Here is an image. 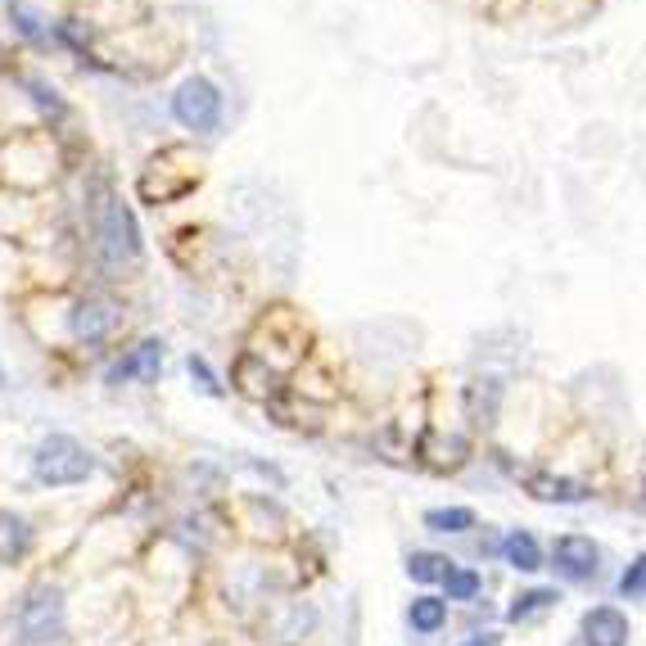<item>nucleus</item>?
Here are the masks:
<instances>
[{
    "label": "nucleus",
    "instance_id": "nucleus-15",
    "mask_svg": "<svg viewBox=\"0 0 646 646\" xmlns=\"http://www.w3.org/2000/svg\"><path fill=\"white\" fill-rule=\"evenodd\" d=\"M28 543H32V534H28V525L23 521H14V515H0V561H14V556H23L28 551Z\"/></svg>",
    "mask_w": 646,
    "mask_h": 646
},
{
    "label": "nucleus",
    "instance_id": "nucleus-12",
    "mask_svg": "<svg viewBox=\"0 0 646 646\" xmlns=\"http://www.w3.org/2000/svg\"><path fill=\"white\" fill-rule=\"evenodd\" d=\"M425 529H435V534H466V529H475V511H470V506L425 511Z\"/></svg>",
    "mask_w": 646,
    "mask_h": 646
},
{
    "label": "nucleus",
    "instance_id": "nucleus-1",
    "mask_svg": "<svg viewBox=\"0 0 646 646\" xmlns=\"http://www.w3.org/2000/svg\"><path fill=\"white\" fill-rule=\"evenodd\" d=\"M96 240H100L105 263H113V267L136 263V258H141V227H136V212L127 208L113 190H105L100 204H96Z\"/></svg>",
    "mask_w": 646,
    "mask_h": 646
},
{
    "label": "nucleus",
    "instance_id": "nucleus-8",
    "mask_svg": "<svg viewBox=\"0 0 646 646\" xmlns=\"http://www.w3.org/2000/svg\"><path fill=\"white\" fill-rule=\"evenodd\" d=\"M158 366H163V343L158 339H145V343H136V349L109 371V380L113 384H122V380H154Z\"/></svg>",
    "mask_w": 646,
    "mask_h": 646
},
{
    "label": "nucleus",
    "instance_id": "nucleus-2",
    "mask_svg": "<svg viewBox=\"0 0 646 646\" xmlns=\"http://www.w3.org/2000/svg\"><path fill=\"white\" fill-rule=\"evenodd\" d=\"M32 470H36L41 484L64 489V484H81V480L96 470V461H91V452H86L77 439L51 435V439H41V448H36V457H32Z\"/></svg>",
    "mask_w": 646,
    "mask_h": 646
},
{
    "label": "nucleus",
    "instance_id": "nucleus-5",
    "mask_svg": "<svg viewBox=\"0 0 646 646\" xmlns=\"http://www.w3.org/2000/svg\"><path fill=\"white\" fill-rule=\"evenodd\" d=\"M556 570H561L570 583H583L596 574V543L592 538H579V534H566L556 538Z\"/></svg>",
    "mask_w": 646,
    "mask_h": 646
},
{
    "label": "nucleus",
    "instance_id": "nucleus-9",
    "mask_svg": "<svg viewBox=\"0 0 646 646\" xmlns=\"http://www.w3.org/2000/svg\"><path fill=\"white\" fill-rule=\"evenodd\" d=\"M502 556L515 566V570H525V574H534V570H543V551H538V543H534V534L529 529H515V534H506V543H502Z\"/></svg>",
    "mask_w": 646,
    "mask_h": 646
},
{
    "label": "nucleus",
    "instance_id": "nucleus-17",
    "mask_svg": "<svg viewBox=\"0 0 646 646\" xmlns=\"http://www.w3.org/2000/svg\"><path fill=\"white\" fill-rule=\"evenodd\" d=\"M642 579H646V561L637 556V561L624 570V579H620V592H624L628 601H642Z\"/></svg>",
    "mask_w": 646,
    "mask_h": 646
},
{
    "label": "nucleus",
    "instance_id": "nucleus-4",
    "mask_svg": "<svg viewBox=\"0 0 646 646\" xmlns=\"http://www.w3.org/2000/svg\"><path fill=\"white\" fill-rule=\"evenodd\" d=\"M19 633L28 646H46L64 633V596L51 583H36L19 606Z\"/></svg>",
    "mask_w": 646,
    "mask_h": 646
},
{
    "label": "nucleus",
    "instance_id": "nucleus-14",
    "mask_svg": "<svg viewBox=\"0 0 646 646\" xmlns=\"http://www.w3.org/2000/svg\"><path fill=\"white\" fill-rule=\"evenodd\" d=\"M448 570H452V561H448V556H439V551H412L407 556V574L416 583H439Z\"/></svg>",
    "mask_w": 646,
    "mask_h": 646
},
{
    "label": "nucleus",
    "instance_id": "nucleus-11",
    "mask_svg": "<svg viewBox=\"0 0 646 646\" xmlns=\"http://www.w3.org/2000/svg\"><path fill=\"white\" fill-rule=\"evenodd\" d=\"M529 493L543 502H583L588 489L574 480H556V475H529Z\"/></svg>",
    "mask_w": 646,
    "mask_h": 646
},
{
    "label": "nucleus",
    "instance_id": "nucleus-16",
    "mask_svg": "<svg viewBox=\"0 0 646 646\" xmlns=\"http://www.w3.org/2000/svg\"><path fill=\"white\" fill-rule=\"evenodd\" d=\"M444 588H448V601H470L480 592V574L475 570H448L444 574Z\"/></svg>",
    "mask_w": 646,
    "mask_h": 646
},
{
    "label": "nucleus",
    "instance_id": "nucleus-3",
    "mask_svg": "<svg viewBox=\"0 0 646 646\" xmlns=\"http://www.w3.org/2000/svg\"><path fill=\"white\" fill-rule=\"evenodd\" d=\"M222 91H218V81H208V77H186L177 86V96H172V118H177L186 132H199V136H212L222 127Z\"/></svg>",
    "mask_w": 646,
    "mask_h": 646
},
{
    "label": "nucleus",
    "instance_id": "nucleus-7",
    "mask_svg": "<svg viewBox=\"0 0 646 646\" xmlns=\"http://www.w3.org/2000/svg\"><path fill=\"white\" fill-rule=\"evenodd\" d=\"M583 637L588 646H628V620L615 606H596L583 615Z\"/></svg>",
    "mask_w": 646,
    "mask_h": 646
},
{
    "label": "nucleus",
    "instance_id": "nucleus-6",
    "mask_svg": "<svg viewBox=\"0 0 646 646\" xmlns=\"http://www.w3.org/2000/svg\"><path fill=\"white\" fill-rule=\"evenodd\" d=\"M113 326H118V308L109 304V298H81V304L73 308V335L86 339V343L105 339Z\"/></svg>",
    "mask_w": 646,
    "mask_h": 646
},
{
    "label": "nucleus",
    "instance_id": "nucleus-20",
    "mask_svg": "<svg viewBox=\"0 0 646 646\" xmlns=\"http://www.w3.org/2000/svg\"><path fill=\"white\" fill-rule=\"evenodd\" d=\"M0 390H6V371H0Z\"/></svg>",
    "mask_w": 646,
    "mask_h": 646
},
{
    "label": "nucleus",
    "instance_id": "nucleus-10",
    "mask_svg": "<svg viewBox=\"0 0 646 646\" xmlns=\"http://www.w3.org/2000/svg\"><path fill=\"white\" fill-rule=\"evenodd\" d=\"M556 588H534V592H521L511 601V611H506V620L511 624H529V620H538V615H547L551 606H556Z\"/></svg>",
    "mask_w": 646,
    "mask_h": 646
},
{
    "label": "nucleus",
    "instance_id": "nucleus-13",
    "mask_svg": "<svg viewBox=\"0 0 646 646\" xmlns=\"http://www.w3.org/2000/svg\"><path fill=\"white\" fill-rule=\"evenodd\" d=\"M407 620H412L416 633H439L444 620H448V601H439V596H416Z\"/></svg>",
    "mask_w": 646,
    "mask_h": 646
},
{
    "label": "nucleus",
    "instance_id": "nucleus-18",
    "mask_svg": "<svg viewBox=\"0 0 646 646\" xmlns=\"http://www.w3.org/2000/svg\"><path fill=\"white\" fill-rule=\"evenodd\" d=\"M190 375H199V384L208 394H218V380H212V371H208V362L204 358H190Z\"/></svg>",
    "mask_w": 646,
    "mask_h": 646
},
{
    "label": "nucleus",
    "instance_id": "nucleus-19",
    "mask_svg": "<svg viewBox=\"0 0 646 646\" xmlns=\"http://www.w3.org/2000/svg\"><path fill=\"white\" fill-rule=\"evenodd\" d=\"M497 642H502L497 633H475V637H466L461 646H497Z\"/></svg>",
    "mask_w": 646,
    "mask_h": 646
}]
</instances>
